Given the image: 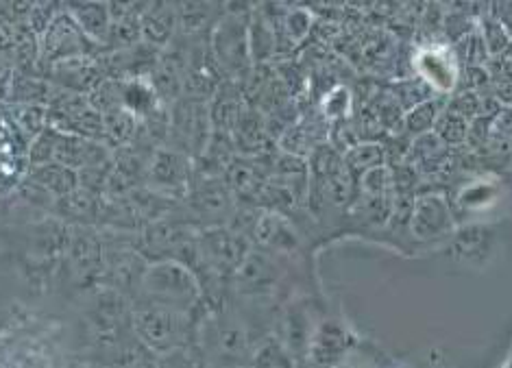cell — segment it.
I'll return each mask as SVG.
<instances>
[{
	"label": "cell",
	"mask_w": 512,
	"mask_h": 368,
	"mask_svg": "<svg viewBox=\"0 0 512 368\" xmlns=\"http://www.w3.org/2000/svg\"><path fill=\"white\" fill-rule=\"evenodd\" d=\"M66 9L85 38L94 44H107L112 31V11L107 3H75Z\"/></svg>",
	"instance_id": "17"
},
{
	"label": "cell",
	"mask_w": 512,
	"mask_h": 368,
	"mask_svg": "<svg viewBox=\"0 0 512 368\" xmlns=\"http://www.w3.org/2000/svg\"><path fill=\"white\" fill-rule=\"evenodd\" d=\"M430 88L425 85L423 81H406V83H399L395 88V103L401 105L410 112L412 107H417L425 101H430Z\"/></svg>",
	"instance_id": "23"
},
{
	"label": "cell",
	"mask_w": 512,
	"mask_h": 368,
	"mask_svg": "<svg viewBox=\"0 0 512 368\" xmlns=\"http://www.w3.org/2000/svg\"><path fill=\"white\" fill-rule=\"evenodd\" d=\"M255 240H258L260 249L273 255H290L299 249V236L295 227L277 212H264L258 218V225L253 231Z\"/></svg>",
	"instance_id": "14"
},
{
	"label": "cell",
	"mask_w": 512,
	"mask_h": 368,
	"mask_svg": "<svg viewBox=\"0 0 512 368\" xmlns=\"http://www.w3.org/2000/svg\"><path fill=\"white\" fill-rule=\"evenodd\" d=\"M212 51L221 68L227 72H238L247 66V59L251 53L249 46V31L247 24L240 22V16L229 14L216 24L212 33Z\"/></svg>",
	"instance_id": "8"
},
{
	"label": "cell",
	"mask_w": 512,
	"mask_h": 368,
	"mask_svg": "<svg viewBox=\"0 0 512 368\" xmlns=\"http://www.w3.org/2000/svg\"><path fill=\"white\" fill-rule=\"evenodd\" d=\"M197 340L205 364L214 368H249L253 353L264 338L255 336L245 312L221 301L197 318Z\"/></svg>",
	"instance_id": "1"
},
{
	"label": "cell",
	"mask_w": 512,
	"mask_h": 368,
	"mask_svg": "<svg viewBox=\"0 0 512 368\" xmlns=\"http://www.w3.org/2000/svg\"><path fill=\"white\" fill-rule=\"evenodd\" d=\"M179 9V31L188 35H199L205 31L212 18V5L205 3H188L181 5Z\"/></svg>",
	"instance_id": "22"
},
{
	"label": "cell",
	"mask_w": 512,
	"mask_h": 368,
	"mask_svg": "<svg viewBox=\"0 0 512 368\" xmlns=\"http://www.w3.org/2000/svg\"><path fill=\"white\" fill-rule=\"evenodd\" d=\"M438 116H441V107L434 101H425L417 107H412L410 112L404 116V129L410 136H425V133L432 131Z\"/></svg>",
	"instance_id": "19"
},
{
	"label": "cell",
	"mask_w": 512,
	"mask_h": 368,
	"mask_svg": "<svg viewBox=\"0 0 512 368\" xmlns=\"http://www.w3.org/2000/svg\"><path fill=\"white\" fill-rule=\"evenodd\" d=\"M353 345L356 342H353L351 331L343 323L321 321L314 327L306 360L316 368H336L345 362Z\"/></svg>",
	"instance_id": "9"
},
{
	"label": "cell",
	"mask_w": 512,
	"mask_h": 368,
	"mask_svg": "<svg viewBox=\"0 0 512 368\" xmlns=\"http://www.w3.org/2000/svg\"><path fill=\"white\" fill-rule=\"evenodd\" d=\"M349 92L345 88H336L334 92H329V96H325V114L329 118H343L349 109Z\"/></svg>",
	"instance_id": "26"
},
{
	"label": "cell",
	"mask_w": 512,
	"mask_h": 368,
	"mask_svg": "<svg viewBox=\"0 0 512 368\" xmlns=\"http://www.w3.org/2000/svg\"><path fill=\"white\" fill-rule=\"evenodd\" d=\"M186 201L192 218L199 220L205 229L223 227L225 220L234 218V194L221 177H207L192 186Z\"/></svg>",
	"instance_id": "6"
},
{
	"label": "cell",
	"mask_w": 512,
	"mask_h": 368,
	"mask_svg": "<svg viewBox=\"0 0 512 368\" xmlns=\"http://www.w3.org/2000/svg\"><path fill=\"white\" fill-rule=\"evenodd\" d=\"M103 368H123L120 364H107V366H103Z\"/></svg>",
	"instance_id": "29"
},
{
	"label": "cell",
	"mask_w": 512,
	"mask_h": 368,
	"mask_svg": "<svg viewBox=\"0 0 512 368\" xmlns=\"http://www.w3.org/2000/svg\"><path fill=\"white\" fill-rule=\"evenodd\" d=\"M434 136L441 140L447 146H456L469 140V122L465 118H460L454 112H447L438 116L436 125H434Z\"/></svg>",
	"instance_id": "20"
},
{
	"label": "cell",
	"mask_w": 512,
	"mask_h": 368,
	"mask_svg": "<svg viewBox=\"0 0 512 368\" xmlns=\"http://www.w3.org/2000/svg\"><path fill=\"white\" fill-rule=\"evenodd\" d=\"M410 229L417 240H434L451 231V210L443 196L428 194L412 205Z\"/></svg>",
	"instance_id": "12"
},
{
	"label": "cell",
	"mask_w": 512,
	"mask_h": 368,
	"mask_svg": "<svg viewBox=\"0 0 512 368\" xmlns=\"http://www.w3.org/2000/svg\"><path fill=\"white\" fill-rule=\"evenodd\" d=\"M133 338L153 355H166L192 347L197 340V316L160 308L151 303H131Z\"/></svg>",
	"instance_id": "2"
},
{
	"label": "cell",
	"mask_w": 512,
	"mask_h": 368,
	"mask_svg": "<svg viewBox=\"0 0 512 368\" xmlns=\"http://www.w3.org/2000/svg\"><path fill=\"white\" fill-rule=\"evenodd\" d=\"M118 107H123L125 112L142 122L166 105L160 101L149 79H129L118 81Z\"/></svg>",
	"instance_id": "15"
},
{
	"label": "cell",
	"mask_w": 512,
	"mask_h": 368,
	"mask_svg": "<svg viewBox=\"0 0 512 368\" xmlns=\"http://www.w3.org/2000/svg\"><path fill=\"white\" fill-rule=\"evenodd\" d=\"M458 48H460V53H462V59H465L467 68L469 66H482L486 53H489V51H486V46H484L482 35H475V33L462 35Z\"/></svg>",
	"instance_id": "25"
},
{
	"label": "cell",
	"mask_w": 512,
	"mask_h": 368,
	"mask_svg": "<svg viewBox=\"0 0 512 368\" xmlns=\"http://www.w3.org/2000/svg\"><path fill=\"white\" fill-rule=\"evenodd\" d=\"M384 157H386V149L375 142H364L356 149H349L345 164L349 170H358V173H367V170H373L377 166H384Z\"/></svg>",
	"instance_id": "21"
},
{
	"label": "cell",
	"mask_w": 512,
	"mask_h": 368,
	"mask_svg": "<svg viewBox=\"0 0 512 368\" xmlns=\"http://www.w3.org/2000/svg\"><path fill=\"white\" fill-rule=\"evenodd\" d=\"M90 42L85 35L79 31V27L72 18L68 16V11H62L57 14L55 20L51 22V27L44 33V46H42V57L48 61V64L55 66L59 61H68V59H77V57H88L85 48L81 44Z\"/></svg>",
	"instance_id": "10"
},
{
	"label": "cell",
	"mask_w": 512,
	"mask_h": 368,
	"mask_svg": "<svg viewBox=\"0 0 512 368\" xmlns=\"http://www.w3.org/2000/svg\"><path fill=\"white\" fill-rule=\"evenodd\" d=\"M146 179L153 192L173 199V196H186L192 188V159L173 146H160L149 159Z\"/></svg>",
	"instance_id": "5"
},
{
	"label": "cell",
	"mask_w": 512,
	"mask_h": 368,
	"mask_svg": "<svg viewBox=\"0 0 512 368\" xmlns=\"http://www.w3.org/2000/svg\"><path fill=\"white\" fill-rule=\"evenodd\" d=\"M140 31L144 44L157 48V51H166L179 31L177 7L166 3L146 5V11H140Z\"/></svg>",
	"instance_id": "13"
},
{
	"label": "cell",
	"mask_w": 512,
	"mask_h": 368,
	"mask_svg": "<svg viewBox=\"0 0 512 368\" xmlns=\"http://www.w3.org/2000/svg\"><path fill=\"white\" fill-rule=\"evenodd\" d=\"M314 318L306 303L295 301L284 310L282 318H279V334H275L284 342V347L292 353V358L297 362H303L308 358V347L314 334Z\"/></svg>",
	"instance_id": "11"
},
{
	"label": "cell",
	"mask_w": 512,
	"mask_h": 368,
	"mask_svg": "<svg viewBox=\"0 0 512 368\" xmlns=\"http://www.w3.org/2000/svg\"><path fill=\"white\" fill-rule=\"evenodd\" d=\"M482 40L486 51L491 55H499L504 53L506 48L510 46V35L506 31V27L499 20H489L484 22V29H482Z\"/></svg>",
	"instance_id": "24"
},
{
	"label": "cell",
	"mask_w": 512,
	"mask_h": 368,
	"mask_svg": "<svg viewBox=\"0 0 512 368\" xmlns=\"http://www.w3.org/2000/svg\"><path fill=\"white\" fill-rule=\"evenodd\" d=\"M310 29V20H308V14L306 11H295V14H290L288 18V31L295 40H301L303 35L308 33Z\"/></svg>",
	"instance_id": "27"
},
{
	"label": "cell",
	"mask_w": 512,
	"mask_h": 368,
	"mask_svg": "<svg viewBox=\"0 0 512 368\" xmlns=\"http://www.w3.org/2000/svg\"><path fill=\"white\" fill-rule=\"evenodd\" d=\"M417 68L421 81L428 85L430 90L449 92L458 81V68L456 59L449 57L443 48H434V51H423L417 55Z\"/></svg>",
	"instance_id": "16"
},
{
	"label": "cell",
	"mask_w": 512,
	"mask_h": 368,
	"mask_svg": "<svg viewBox=\"0 0 512 368\" xmlns=\"http://www.w3.org/2000/svg\"><path fill=\"white\" fill-rule=\"evenodd\" d=\"M279 260L277 255L262 251V249H251L245 260L238 266V271L231 277L236 286V292L240 297L258 299L273 294L279 286Z\"/></svg>",
	"instance_id": "7"
},
{
	"label": "cell",
	"mask_w": 512,
	"mask_h": 368,
	"mask_svg": "<svg viewBox=\"0 0 512 368\" xmlns=\"http://www.w3.org/2000/svg\"><path fill=\"white\" fill-rule=\"evenodd\" d=\"M497 96L499 101L508 103V107H512V79H504L497 85Z\"/></svg>",
	"instance_id": "28"
},
{
	"label": "cell",
	"mask_w": 512,
	"mask_h": 368,
	"mask_svg": "<svg viewBox=\"0 0 512 368\" xmlns=\"http://www.w3.org/2000/svg\"><path fill=\"white\" fill-rule=\"evenodd\" d=\"M136 301L194 314L203 303L199 277L179 262H151L138 286Z\"/></svg>",
	"instance_id": "3"
},
{
	"label": "cell",
	"mask_w": 512,
	"mask_h": 368,
	"mask_svg": "<svg viewBox=\"0 0 512 368\" xmlns=\"http://www.w3.org/2000/svg\"><path fill=\"white\" fill-rule=\"evenodd\" d=\"M299 362L292 358V353L284 347V342L275 334L266 336L253 353L249 368H297Z\"/></svg>",
	"instance_id": "18"
},
{
	"label": "cell",
	"mask_w": 512,
	"mask_h": 368,
	"mask_svg": "<svg viewBox=\"0 0 512 368\" xmlns=\"http://www.w3.org/2000/svg\"><path fill=\"white\" fill-rule=\"evenodd\" d=\"M66 264L70 277L79 288H94L103 284L105 275V247L103 238L90 227H68L66 242Z\"/></svg>",
	"instance_id": "4"
}]
</instances>
